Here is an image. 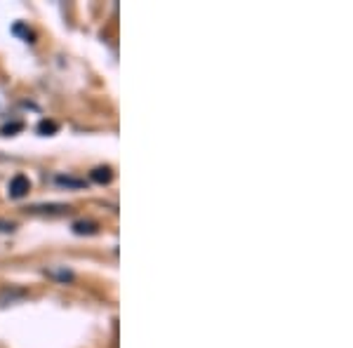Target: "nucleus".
I'll return each instance as SVG.
<instances>
[{"mask_svg":"<svg viewBox=\"0 0 353 348\" xmlns=\"http://www.w3.org/2000/svg\"><path fill=\"white\" fill-rule=\"evenodd\" d=\"M28 191H31V181H28L26 174H14L12 179H10V186H8L10 198H24Z\"/></svg>","mask_w":353,"mask_h":348,"instance_id":"obj_1","label":"nucleus"},{"mask_svg":"<svg viewBox=\"0 0 353 348\" xmlns=\"http://www.w3.org/2000/svg\"><path fill=\"white\" fill-rule=\"evenodd\" d=\"M54 184L61 188H71V191H78V188L85 186L83 179H76V176H68V174H57L54 176Z\"/></svg>","mask_w":353,"mask_h":348,"instance_id":"obj_2","label":"nucleus"},{"mask_svg":"<svg viewBox=\"0 0 353 348\" xmlns=\"http://www.w3.org/2000/svg\"><path fill=\"white\" fill-rule=\"evenodd\" d=\"M17 299H24V289H14V287H5L0 292V306L14 304Z\"/></svg>","mask_w":353,"mask_h":348,"instance_id":"obj_3","label":"nucleus"},{"mask_svg":"<svg viewBox=\"0 0 353 348\" xmlns=\"http://www.w3.org/2000/svg\"><path fill=\"white\" fill-rule=\"evenodd\" d=\"M90 179H92L94 184H109L113 179V172H111V167H94L92 172H90Z\"/></svg>","mask_w":353,"mask_h":348,"instance_id":"obj_4","label":"nucleus"},{"mask_svg":"<svg viewBox=\"0 0 353 348\" xmlns=\"http://www.w3.org/2000/svg\"><path fill=\"white\" fill-rule=\"evenodd\" d=\"M73 233H76V236H94L97 224L94 221H76V224H73Z\"/></svg>","mask_w":353,"mask_h":348,"instance_id":"obj_5","label":"nucleus"},{"mask_svg":"<svg viewBox=\"0 0 353 348\" xmlns=\"http://www.w3.org/2000/svg\"><path fill=\"white\" fill-rule=\"evenodd\" d=\"M48 276H52V278H57V280H61V283L73 280V273L68 271V268H50Z\"/></svg>","mask_w":353,"mask_h":348,"instance_id":"obj_6","label":"nucleus"},{"mask_svg":"<svg viewBox=\"0 0 353 348\" xmlns=\"http://www.w3.org/2000/svg\"><path fill=\"white\" fill-rule=\"evenodd\" d=\"M57 130H59V125H57L54 121H41L38 123V132L50 136V134H57Z\"/></svg>","mask_w":353,"mask_h":348,"instance_id":"obj_7","label":"nucleus"},{"mask_svg":"<svg viewBox=\"0 0 353 348\" xmlns=\"http://www.w3.org/2000/svg\"><path fill=\"white\" fill-rule=\"evenodd\" d=\"M21 127H24V125H21V123H12V125H5V127H3V134H14V132H19V130Z\"/></svg>","mask_w":353,"mask_h":348,"instance_id":"obj_8","label":"nucleus"}]
</instances>
